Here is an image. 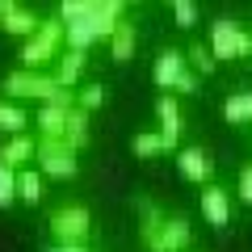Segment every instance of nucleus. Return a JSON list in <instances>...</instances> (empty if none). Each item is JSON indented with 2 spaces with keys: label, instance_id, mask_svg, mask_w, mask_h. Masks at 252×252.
<instances>
[{
  "label": "nucleus",
  "instance_id": "3",
  "mask_svg": "<svg viewBox=\"0 0 252 252\" xmlns=\"http://www.w3.org/2000/svg\"><path fill=\"white\" fill-rule=\"evenodd\" d=\"M210 55H215V63L223 59H252V34L248 30H240L235 21L219 17L215 26H210Z\"/></svg>",
  "mask_w": 252,
  "mask_h": 252
},
{
  "label": "nucleus",
  "instance_id": "8",
  "mask_svg": "<svg viewBox=\"0 0 252 252\" xmlns=\"http://www.w3.org/2000/svg\"><path fill=\"white\" fill-rule=\"evenodd\" d=\"M181 72H185V51L168 46V51H160V55H156V67H152V80H156V89L172 93V84L181 80Z\"/></svg>",
  "mask_w": 252,
  "mask_h": 252
},
{
  "label": "nucleus",
  "instance_id": "11",
  "mask_svg": "<svg viewBox=\"0 0 252 252\" xmlns=\"http://www.w3.org/2000/svg\"><path fill=\"white\" fill-rule=\"evenodd\" d=\"M84 63H89V55H80V51H63L59 59H55L51 80L59 84V89H72V93H76V84H80V76H84Z\"/></svg>",
  "mask_w": 252,
  "mask_h": 252
},
{
  "label": "nucleus",
  "instance_id": "25",
  "mask_svg": "<svg viewBox=\"0 0 252 252\" xmlns=\"http://www.w3.org/2000/svg\"><path fill=\"white\" fill-rule=\"evenodd\" d=\"M193 89H198V76H193V72L185 67V72H181V80L172 84V93H193Z\"/></svg>",
  "mask_w": 252,
  "mask_h": 252
},
{
  "label": "nucleus",
  "instance_id": "9",
  "mask_svg": "<svg viewBox=\"0 0 252 252\" xmlns=\"http://www.w3.org/2000/svg\"><path fill=\"white\" fill-rule=\"evenodd\" d=\"M202 219L210 227H227V219H231V193L223 185H202Z\"/></svg>",
  "mask_w": 252,
  "mask_h": 252
},
{
  "label": "nucleus",
  "instance_id": "5",
  "mask_svg": "<svg viewBox=\"0 0 252 252\" xmlns=\"http://www.w3.org/2000/svg\"><path fill=\"white\" fill-rule=\"evenodd\" d=\"M55 89H59V84H55L46 72H13V76L0 80V93H9V97H38V101H46Z\"/></svg>",
  "mask_w": 252,
  "mask_h": 252
},
{
  "label": "nucleus",
  "instance_id": "12",
  "mask_svg": "<svg viewBox=\"0 0 252 252\" xmlns=\"http://www.w3.org/2000/svg\"><path fill=\"white\" fill-rule=\"evenodd\" d=\"M38 26H42V21L34 17V9L13 4V0H9V9H4V17H0V30H4V34H13V38H30Z\"/></svg>",
  "mask_w": 252,
  "mask_h": 252
},
{
  "label": "nucleus",
  "instance_id": "18",
  "mask_svg": "<svg viewBox=\"0 0 252 252\" xmlns=\"http://www.w3.org/2000/svg\"><path fill=\"white\" fill-rule=\"evenodd\" d=\"M30 126V114L21 105H13V101H0V130L4 135H26Z\"/></svg>",
  "mask_w": 252,
  "mask_h": 252
},
{
  "label": "nucleus",
  "instance_id": "2",
  "mask_svg": "<svg viewBox=\"0 0 252 252\" xmlns=\"http://www.w3.org/2000/svg\"><path fill=\"white\" fill-rule=\"evenodd\" d=\"M34 160H38V172L42 177H55V181H72L80 172L76 152L63 139H34Z\"/></svg>",
  "mask_w": 252,
  "mask_h": 252
},
{
  "label": "nucleus",
  "instance_id": "20",
  "mask_svg": "<svg viewBox=\"0 0 252 252\" xmlns=\"http://www.w3.org/2000/svg\"><path fill=\"white\" fill-rule=\"evenodd\" d=\"M130 152H135L139 160H156V156H164V143H160V135H156V130H143V135L130 139Z\"/></svg>",
  "mask_w": 252,
  "mask_h": 252
},
{
  "label": "nucleus",
  "instance_id": "19",
  "mask_svg": "<svg viewBox=\"0 0 252 252\" xmlns=\"http://www.w3.org/2000/svg\"><path fill=\"white\" fill-rule=\"evenodd\" d=\"M185 67H189L193 76H210V72L219 67V63H215V55H210V46L193 42V46H189V59H185Z\"/></svg>",
  "mask_w": 252,
  "mask_h": 252
},
{
  "label": "nucleus",
  "instance_id": "4",
  "mask_svg": "<svg viewBox=\"0 0 252 252\" xmlns=\"http://www.w3.org/2000/svg\"><path fill=\"white\" fill-rule=\"evenodd\" d=\"M89 227H93V215L84 206H59L51 215V231L59 244H84L89 240Z\"/></svg>",
  "mask_w": 252,
  "mask_h": 252
},
{
  "label": "nucleus",
  "instance_id": "13",
  "mask_svg": "<svg viewBox=\"0 0 252 252\" xmlns=\"http://www.w3.org/2000/svg\"><path fill=\"white\" fill-rule=\"evenodd\" d=\"M67 114L72 109H59V105H42L34 118L38 126V139H67Z\"/></svg>",
  "mask_w": 252,
  "mask_h": 252
},
{
  "label": "nucleus",
  "instance_id": "17",
  "mask_svg": "<svg viewBox=\"0 0 252 252\" xmlns=\"http://www.w3.org/2000/svg\"><path fill=\"white\" fill-rule=\"evenodd\" d=\"M223 118H227L231 126L252 122V93H231V97L223 101Z\"/></svg>",
  "mask_w": 252,
  "mask_h": 252
},
{
  "label": "nucleus",
  "instance_id": "21",
  "mask_svg": "<svg viewBox=\"0 0 252 252\" xmlns=\"http://www.w3.org/2000/svg\"><path fill=\"white\" fill-rule=\"evenodd\" d=\"M109 101V89L105 84H89V89L76 93V109H84V114H93V109H101Z\"/></svg>",
  "mask_w": 252,
  "mask_h": 252
},
{
  "label": "nucleus",
  "instance_id": "16",
  "mask_svg": "<svg viewBox=\"0 0 252 252\" xmlns=\"http://www.w3.org/2000/svg\"><path fill=\"white\" fill-rule=\"evenodd\" d=\"M42 172L38 168H21L17 172V202H30V206H38L42 202V193H46V185H42Z\"/></svg>",
  "mask_w": 252,
  "mask_h": 252
},
{
  "label": "nucleus",
  "instance_id": "14",
  "mask_svg": "<svg viewBox=\"0 0 252 252\" xmlns=\"http://www.w3.org/2000/svg\"><path fill=\"white\" fill-rule=\"evenodd\" d=\"M26 160H34V139H30V135H13L9 143L0 147V168L21 172V168H26Z\"/></svg>",
  "mask_w": 252,
  "mask_h": 252
},
{
  "label": "nucleus",
  "instance_id": "26",
  "mask_svg": "<svg viewBox=\"0 0 252 252\" xmlns=\"http://www.w3.org/2000/svg\"><path fill=\"white\" fill-rule=\"evenodd\" d=\"M51 252H89V248H84V244H55Z\"/></svg>",
  "mask_w": 252,
  "mask_h": 252
},
{
  "label": "nucleus",
  "instance_id": "24",
  "mask_svg": "<svg viewBox=\"0 0 252 252\" xmlns=\"http://www.w3.org/2000/svg\"><path fill=\"white\" fill-rule=\"evenodd\" d=\"M235 193H240L244 206H252V164H244L240 177H235Z\"/></svg>",
  "mask_w": 252,
  "mask_h": 252
},
{
  "label": "nucleus",
  "instance_id": "27",
  "mask_svg": "<svg viewBox=\"0 0 252 252\" xmlns=\"http://www.w3.org/2000/svg\"><path fill=\"white\" fill-rule=\"evenodd\" d=\"M4 9H9V0H0V17H4Z\"/></svg>",
  "mask_w": 252,
  "mask_h": 252
},
{
  "label": "nucleus",
  "instance_id": "10",
  "mask_svg": "<svg viewBox=\"0 0 252 252\" xmlns=\"http://www.w3.org/2000/svg\"><path fill=\"white\" fill-rule=\"evenodd\" d=\"M189 240H193V227H189L185 219L172 215V219H164L160 235H156V252H185Z\"/></svg>",
  "mask_w": 252,
  "mask_h": 252
},
{
  "label": "nucleus",
  "instance_id": "1",
  "mask_svg": "<svg viewBox=\"0 0 252 252\" xmlns=\"http://www.w3.org/2000/svg\"><path fill=\"white\" fill-rule=\"evenodd\" d=\"M63 55V21H42L21 46V72H42Z\"/></svg>",
  "mask_w": 252,
  "mask_h": 252
},
{
  "label": "nucleus",
  "instance_id": "15",
  "mask_svg": "<svg viewBox=\"0 0 252 252\" xmlns=\"http://www.w3.org/2000/svg\"><path fill=\"white\" fill-rule=\"evenodd\" d=\"M135 46H139V34H135V26L122 17L114 26V34H109V59H114V63H130Z\"/></svg>",
  "mask_w": 252,
  "mask_h": 252
},
{
  "label": "nucleus",
  "instance_id": "7",
  "mask_svg": "<svg viewBox=\"0 0 252 252\" xmlns=\"http://www.w3.org/2000/svg\"><path fill=\"white\" fill-rule=\"evenodd\" d=\"M177 168H181V177L193 181V185H210V177H215V156H210L206 147H181Z\"/></svg>",
  "mask_w": 252,
  "mask_h": 252
},
{
  "label": "nucleus",
  "instance_id": "22",
  "mask_svg": "<svg viewBox=\"0 0 252 252\" xmlns=\"http://www.w3.org/2000/svg\"><path fill=\"white\" fill-rule=\"evenodd\" d=\"M172 21H177V30H193L198 26V4L193 0H172Z\"/></svg>",
  "mask_w": 252,
  "mask_h": 252
},
{
  "label": "nucleus",
  "instance_id": "6",
  "mask_svg": "<svg viewBox=\"0 0 252 252\" xmlns=\"http://www.w3.org/2000/svg\"><path fill=\"white\" fill-rule=\"evenodd\" d=\"M156 118H160V143H164V152H177L181 147V105H177V97L172 93H164L160 101H156Z\"/></svg>",
  "mask_w": 252,
  "mask_h": 252
},
{
  "label": "nucleus",
  "instance_id": "23",
  "mask_svg": "<svg viewBox=\"0 0 252 252\" xmlns=\"http://www.w3.org/2000/svg\"><path fill=\"white\" fill-rule=\"evenodd\" d=\"M17 202V172L0 168V210H9Z\"/></svg>",
  "mask_w": 252,
  "mask_h": 252
}]
</instances>
